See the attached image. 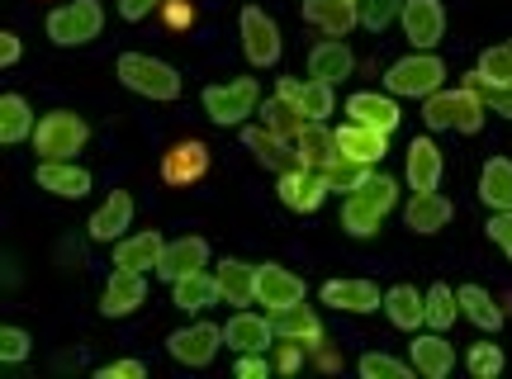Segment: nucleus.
<instances>
[{"label":"nucleus","instance_id":"obj_22","mask_svg":"<svg viewBox=\"0 0 512 379\" xmlns=\"http://www.w3.org/2000/svg\"><path fill=\"white\" fill-rule=\"evenodd\" d=\"M294 152H299V166H309V171H328V166L342 157V152H337V133L323 128V119H309V124L299 128Z\"/></svg>","mask_w":512,"mask_h":379},{"label":"nucleus","instance_id":"obj_19","mask_svg":"<svg viewBox=\"0 0 512 379\" xmlns=\"http://www.w3.org/2000/svg\"><path fill=\"white\" fill-rule=\"evenodd\" d=\"M204 171H209V147L204 143H176L171 152L162 157V181L166 185H200Z\"/></svg>","mask_w":512,"mask_h":379},{"label":"nucleus","instance_id":"obj_16","mask_svg":"<svg viewBox=\"0 0 512 379\" xmlns=\"http://www.w3.org/2000/svg\"><path fill=\"white\" fill-rule=\"evenodd\" d=\"M304 299V280L294 271H285V266H256V304L266 308V313H275V308L285 304H299Z\"/></svg>","mask_w":512,"mask_h":379},{"label":"nucleus","instance_id":"obj_13","mask_svg":"<svg viewBox=\"0 0 512 379\" xmlns=\"http://www.w3.org/2000/svg\"><path fill=\"white\" fill-rule=\"evenodd\" d=\"M318 304L337 308V313H375L384 308V289L375 280H328L318 289Z\"/></svg>","mask_w":512,"mask_h":379},{"label":"nucleus","instance_id":"obj_17","mask_svg":"<svg viewBox=\"0 0 512 379\" xmlns=\"http://www.w3.org/2000/svg\"><path fill=\"white\" fill-rule=\"evenodd\" d=\"M242 143H247V152H256V162L266 166V171H290V166H299V152H294L290 138H280V133H271L266 124H252L242 128Z\"/></svg>","mask_w":512,"mask_h":379},{"label":"nucleus","instance_id":"obj_25","mask_svg":"<svg viewBox=\"0 0 512 379\" xmlns=\"http://www.w3.org/2000/svg\"><path fill=\"white\" fill-rule=\"evenodd\" d=\"M209 266V242L204 237H176V242H166V256H162V266H157V275L162 280H181V275H195Z\"/></svg>","mask_w":512,"mask_h":379},{"label":"nucleus","instance_id":"obj_49","mask_svg":"<svg viewBox=\"0 0 512 379\" xmlns=\"http://www.w3.org/2000/svg\"><path fill=\"white\" fill-rule=\"evenodd\" d=\"M489 242L512 261V209H503V214L489 218Z\"/></svg>","mask_w":512,"mask_h":379},{"label":"nucleus","instance_id":"obj_32","mask_svg":"<svg viewBox=\"0 0 512 379\" xmlns=\"http://www.w3.org/2000/svg\"><path fill=\"white\" fill-rule=\"evenodd\" d=\"M384 313H389V323L399 332H418L427 323V294H418L413 285H394L384 294Z\"/></svg>","mask_w":512,"mask_h":379},{"label":"nucleus","instance_id":"obj_35","mask_svg":"<svg viewBox=\"0 0 512 379\" xmlns=\"http://www.w3.org/2000/svg\"><path fill=\"white\" fill-rule=\"evenodd\" d=\"M34 109H29V100L24 95H0V143L5 147H15L24 143V138H34Z\"/></svg>","mask_w":512,"mask_h":379},{"label":"nucleus","instance_id":"obj_46","mask_svg":"<svg viewBox=\"0 0 512 379\" xmlns=\"http://www.w3.org/2000/svg\"><path fill=\"white\" fill-rule=\"evenodd\" d=\"M475 72H484L489 81H503V86H512V38H508V43L484 48V53H479V67H475Z\"/></svg>","mask_w":512,"mask_h":379},{"label":"nucleus","instance_id":"obj_7","mask_svg":"<svg viewBox=\"0 0 512 379\" xmlns=\"http://www.w3.org/2000/svg\"><path fill=\"white\" fill-rule=\"evenodd\" d=\"M238 29H242V53H247L252 67H275L280 62V24L261 5H242Z\"/></svg>","mask_w":512,"mask_h":379},{"label":"nucleus","instance_id":"obj_11","mask_svg":"<svg viewBox=\"0 0 512 379\" xmlns=\"http://www.w3.org/2000/svg\"><path fill=\"white\" fill-rule=\"evenodd\" d=\"M408 361H413V370H418L422 379H446L451 370H456V346L441 337L437 327L432 332H413V342H408Z\"/></svg>","mask_w":512,"mask_h":379},{"label":"nucleus","instance_id":"obj_54","mask_svg":"<svg viewBox=\"0 0 512 379\" xmlns=\"http://www.w3.org/2000/svg\"><path fill=\"white\" fill-rule=\"evenodd\" d=\"M19 53H24V48H19V34H10V29H5V34H0V67H15Z\"/></svg>","mask_w":512,"mask_h":379},{"label":"nucleus","instance_id":"obj_5","mask_svg":"<svg viewBox=\"0 0 512 379\" xmlns=\"http://www.w3.org/2000/svg\"><path fill=\"white\" fill-rule=\"evenodd\" d=\"M100 29H105L100 0H67V5L48 10V38L57 48H81V43L100 38Z\"/></svg>","mask_w":512,"mask_h":379},{"label":"nucleus","instance_id":"obj_18","mask_svg":"<svg viewBox=\"0 0 512 379\" xmlns=\"http://www.w3.org/2000/svg\"><path fill=\"white\" fill-rule=\"evenodd\" d=\"M313 29H323L328 38H347L361 24V5L356 0H304L299 5Z\"/></svg>","mask_w":512,"mask_h":379},{"label":"nucleus","instance_id":"obj_9","mask_svg":"<svg viewBox=\"0 0 512 379\" xmlns=\"http://www.w3.org/2000/svg\"><path fill=\"white\" fill-rule=\"evenodd\" d=\"M399 24L418 53H432L441 38H446V5H441V0H408Z\"/></svg>","mask_w":512,"mask_h":379},{"label":"nucleus","instance_id":"obj_34","mask_svg":"<svg viewBox=\"0 0 512 379\" xmlns=\"http://www.w3.org/2000/svg\"><path fill=\"white\" fill-rule=\"evenodd\" d=\"M479 199H484L494 214L512 209V162L508 157H489V162H484V171H479Z\"/></svg>","mask_w":512,"mask_h":379},{"label":"nucleus","instance_id":"obj_40","mask_svg":"<svg viewBox=\"0 0 512 379\" xmlns=\"http://www.w3.org/2000/svg\"><path fill=\"white\" fill-rule=\"evenodd\" d=\"M460 318V294L451 285H432L427 289V327H437V332H446V327Z\"/></svg>","mask_w":512,"mask_h":379},{"label":"nucleus","instance_id":"obj_27","mask_svg":"<svg viewBox=\"0 0 512 379\" xmlns=\"http://www.w3.org/2000/svg\"><path fill=\"white\" fill-rule=\"evenodd\" d=\"M441 171H446V162H441V147L422 133V138H413L408 143V190L418 195V190H437L441 185Z\"/></svg>","mask_w":512,"mask_h":379},{"label":"nucleus","instance_id":"obj_48","mask_svg":"<svg viewBox=\"0 0 512 379\" xmlns=\"http://www.w3.org/2000/svg\"><path fill=\"white\" fill-rule=\"evenodd\" d=\"M304 351H309L304 342H294V337H280V342H275V370H280V375H294V370L304 365Z\"/></svg>","mask_w":512,"mask_h":379},{"label":"nucleus","instance_id":"obj_44","mask_svg":"<svg viewBox=\"0 0 512 379\" xmlns=\"http://www.w3.org/2000/svg\"><path fill=\"white\" fill-rule=\"evenodd\" d=\"M366 171L370 166L361 162H347V157H337V162L323 171V181H328V190H337V195H356V185L366 181Z\"/></svg>","mask_w":512,"mask_h":379},{"label":"nucleus","instance_id":"obj_39","mask_svg":"<svg viewBox=\"0 0 512 379\" xmlns=\"http://www.w3.org/2000/svg\"><path fill=\"white\" fill-rule=\"evenodd\" d=\"M465 91H475L479 100H484V109H489V114H503V119H512V86H503V81H489L484 72H470V76H465Z\"/></svg>","mask_w":512,"mask_h":379},{"label":"nucleus","instance_id":"obj_10","mask_svg":"<svg viewBox=\"0 0 512 379\" xmlns=\"http://www.w3.org/2000/svg\"><path fill=\"white\" fill-rule=\"evenodd\" d=\"M219 346H223V327H214V323H190V327H181V332L166 337V351H171L181 365H190V370H200V365L214 361Z\"/></svg>","mask_w":512,"mask_h":379},{"label":"nucleus","instance_id":"obj_1","mask_svg":"<svg viewBox=\"0 0 512 379\" xmlns=\"http://www.w3.org/2000/svg\"><path fill=\"white\" fill-rule=\"evenodd\" d=\"M484 100H479L475 91H437L422 100V124H427V133H441V128H456V133H479L484 128Z\"/></svg>","mask_w":512,"mask_h":379},{"label":"nucleus","instance_id":"obj_33","mask_svg":"<svg viewBox=\"0 0 512 379\" xmlns=\"http://www.w3.org/2000/svg\"><path fill=\"white\" fill-rule=\"evenodd\" d=\"M128 223H133V195H128V190H114V195L95 209L91 237H95V242H119Z\"/></svg>","mask_w":512,"mask_h":379},{"label":"nucleus","instance_id":"obj_47","mask_svg":"<svg viewBox=\"0 0 512 379\" xmlns=\"http://www.w3.org/2000/svg\"><path fill=\"white\" fill-rule=\"evenodd\" d=\"M29 332L24 327H0V361L5 365H19L24 356H29Z\"/></svg>","mask_w":512,"mask_h":379},{"label":"nucleus","instance_id":"obj_26","mask_svg":"<svg viewBox=\"0 0 512 379\" xmlns=\"http://www.w3.org/2000/svg\"><path fill=\"white\" fill-rule=\"evenodd\" d=\"M332 91H337V86H328V81H294V76H280V81H275V95L294 100L309 119H328L332 105H337V95Z\"/></svg>","mask_w":512,"mask_h":379},{"label":"nucleus","instance_id":"obj_15","mask_svg":"<svg viewBox=\"0 0 512 379\" xmlns=\"http://www.w3.org/2000/svg\"><path fill=\"white\" fill-rule=\"evenodd\" d=\"M451 199L441 195V190H418V195L403 204V223H408V233H418V237H432L441 233L446 223H451Z\"/></svg>","mask_w":512,"mask_h":379},{"label":"nucleus","instance_id":"obj_3","mask_svg":"<svg viewBox=\"0 0 512 379\" xmlns=\"http://www.w3.org/2000/svg\"><path fill=\"white\" fill-rule=\"evenodd\" d=\"M256 109H261V86H256V76H233V81H219V86H204V114H209L219 128L247 124Z\"/></svg>","mask_w":512,"mask_h":379},{"label":"nucleus","instance_id":"obj_50","mask_svg":"<svg viewBox=\"0 0 512 379\" xmlns=\"http://www.w3.org/2000/svg\"><path fill=\"white\" fill-rule=\"evenodd\" d=\"M266 351H238V361H233V375L238 379H266L271 375V365L261 361Z\"/></svg>","mask_w":512,"mask_h":379},{"label":"nucleus","instance_id":"obj_38","mask_svg":"<svg viewBox=\"0 0 512 379\" xmlns=\"http://www.w3.org/2000/svg\"><path fill=\"white\" fill-rule=\"evenodd\" d=\"M380 218H384L380 209H375V204H366L361 195H347V204H342V228H347L351 237H361V242L380 233Z\"/></svg>","mask_w":512,"mask_h":379},{"label":"nucleus","instance_id":"obj_30","mask_svg":"<svg viewBox=\"0 0 512 379\" xmlns=\"http://www.w3.org/2000/svg\"><path fill=\"white\" fill-rule=\"evenodd\" d=\"M214 275H219L223 304H233V308L256 304V266H252V261L228 256V261H219V266H214Z\"/></svg>","mask_w":512,"mask_h":379},{"label":"nucleus","instance_id":"obj_41","mask_svg":"<svg viewBox=\"0 0 512 379\" xmlns=\"http://www.w3.org/2000/svg\"><path fill=\"white\" fill-rule=\"evenodd\" d=\"M361 379H413V361H394V356H384V351H366L361 361H356Z\"/></svg>","mask_w":512,"mask_h":379},{"label":"nucleus","instance_id":"obj_21","mask_svg":"<svg viewBox=\"0 0 512 379\" xmlns=\"http://www.w3.org/2000/svg\"><path fill=\"white\" fill-rule=\"evenodd\" d=\"M38 190H48L57 199H86L91 195V171H81L72 162H38L34 166Z\"/></svg>","mask_w":512,"mask_h":379},{"label":"nucleus","instance_id":"obj_6","mask_svg":"<svg viewBox=\"0 0 512 379\" xmlns=\"http://www.w3.org/2000/svg\"><path fill=\"white\" fill-rule=\"evenodd\" d=\"M389 91L394 95H408V100H427V95L441 91V81H446V62L437 53H413V57H399L394 67H389Z\"/></svg>","mask_w":512,"mask_h":379},{"label":"nucleus","instance_id":"obj_36","mask_svg":"<svg viewBox=\"0 0 512 379\" xmlns=\"http://www.w3.org/2000/svg\"><path fill=\"white\" fill-rule=\"evenodd\" d=\"M456 294H460V313H465L479 332H498V327H503V308H498V299L484 285H460Z\"/></svg>","mask_w":512,"mask_h":379},{"label":"nucleus","instance_id":"obj_14","mask_svg":"<svg viewBox=\"0 0 512 379\" xmlns=\"http://www.w3.org/2000/svg\"><path fill=\"white\" fill-rule=\"evenodd\" d=\"M223 346H233V351H271L275 346L271 313H247V308H238V313L223 323Z\"/></svg>","mask_w":512,"mask_h":379},{"label":"nucleus","instance_id":"obj_4","mask_svg":"<svg viewBox=\"0 0 512 379\" xmlns=\"http://www.w3.org/2000/svg\"><path fill=\"white\" fill-rule=\"evenodd\" d=\"M86 138H91V128H86V119L72 114V109H53V114H43L34 128V147L43 162H72L76 152L86 147Z\"/></svg>","mask_w":512,"mask_h":379},{"label":"nucleus","instance_id":"obj_55","mask_svg":"<svg viewBox=\"0 0 512 379\" xmlns=\"http://www.w3.org/2000/svg\"><path fill=\"white\" fill-rule=\"evenodd\" d=\"M356 5H361V0H356Z\"/></svg>","mask_w":512,"mask_h":379},{"label":"nucleus","instance_id":"obj_12","mask_svg":"<svg viewBox=\"0 0 512 379\" xmlns=\"http://www.w3.org/2000/svg\"><path fill=\"white\" fill-rule=\"evenodd\" d=\"M143 304H147V275L114 266V275L105 280V294H100V313L105 318H128V313H138Z\"/></svg>","mask_w":512,"mask_h":379},{"label":"nucleus","instance_id":"obj_23","mask_svg":"<svg viewBox=\"0 0 512 379\" xmlns=\"http://www.w3.org/2000/svg\"><path fill=\"white\" fill-rule=\"evenodd\" d=\"M271 327H275V337H294V342H304L309 351H318V346H323V323H318V313H313L304 299H299V304L275 308Z\"/></svg>","mask_w":512,"mask_h":379},{"label":"nucleus","instance_id":"obj_31","mask_svg":"<svg viewBox=\"0 0 512 379\" xmlns=\"http://www.w3.org/2000/svg\"><path fill=\"white\" fill-rule=\"evenodd\" d=\"M351 67H356V57H351V48L342 43V38H328V43H318L309 53V76L313 81H328V86H342L351 76Z\"/></svg>","mask_w":512,"mask_h":379},{"label":"nucleus","instance_id":"obj_8","mask_svg":"<svg viewBox=\"0 0 512 379\" xmlns=\"http://www.w3.org/2000/svg\"><path fill=\"white\" fill-rule=\"evenodd\" d=\"M275 195H280V204H285L290 214H318V209H323V199H328L332 190H328V181H323V171L290 166V171H280Z\"/></svg>","mask_w":512,"mask_h":379},{"label":"nucleus","instance_id":"obj_51","mask_svg":"<svg viewBox=\"0 0 512 379\" xmlns=\"http://www.w3.org/2000/svg\"><path fill=\"white\" fill-rule=\"evenodd\" d=\"M143 375H147L143 361H110V365H100V379H143Z\"/></svg>","mask_w":512,"mask_h":379},{"label":"nucleus","instance_id":"obj_28","mask_svg":"<svg viewBox=\"0 0 512 379\" xmlns=\"http://www.w3.org/2000/svg\"><path fill=\"white\" fill-rule=\"evenodd\" d=\"M171 299H176V308H181V313H195V318H200L204 308L223 304L219 275H209V271L181 275V280H176V285H171Z\"/></svg>","mask_w":512,"mask_h":379},{"label":"nucleus","instance_id":"obj_45","mask_svg":"<svg viewBox=\"0 0 512 379\" xmlns=\"http://www.w3.org/2000/svg\"><path fill=\"white\" fill-rule=\"evenodd\" d=\"M403 5L408 0H361V24L370 34H384L394 19H403Z\"/></svg>","mask_w":512,"mask_h":379},{"label":"nucleus","instance_id":"obj_52","mask_svg":"<svg viewBox=\"0 0 512 379\" xmlns=\"http://www.w3.org/2000/svg\"><path fill=\"white\" fill-rule=\"evenodd\" d=\"M166 0H119V15L128 19V24H138V19H147L152 10H162Z\"/></svg>","mask_w":512,"mask_h":379},{"label":"nucleus","instance_id":"obj_2","mask_svg":"<svg viewBox=\"0 0 512 379\" xmlns=\"http://www.w3.org/2000/svg\"><path fill=\"white\" fill-rule=\"evenodd\" d=\"M119 81H124L133 95L143 100H176L181 95V72L162 62V57H147V53H124L119 57Z\"/></svg>","mask_w":512,"mask_h":379},{"label":"nucleus","instance_id":"obj_20","mask_svg":"<svg viewBox=\"0 0 512 379\" xmlns=\"http://www.w3.org/2000/svg\"><path fill=\"white\" fill-rule=\"evenodd\" d=\"M337 152H342L347 162L380 166L384 152H389V133H380V128H366V124H347V128H337Z\"/></svg>","mask_w":512,"mask_h":379},{"label":"nucleus","instance_id":"obj_29","mask_svg":"<svg viewBox=\"0 0 512 379\" xmlns=\"http://www.w3.org/2000/svg\"><path fill=\"white\" fill-rule=\"evenodd\" d=\"M347 114H351V124H366V128H380V133H394L399 128V105L389 100V95L380 91H356L347 100Z\"/></svg>","mask_w":512,"mask_h":379},{"label":"nucleus","instance_id":"obj_43","mask_svg":"<svg viewBox=\"0 0 512 379\" xmlns=\"http://www.w3.org/2000/svg\"><path fill=\"white\" fill-rule=\"evenodd\" d=\"M465 370L475 379H498L503 375V346L498 342H475L465 351Z\"/></svg>","mask_w":512,"mask_h":379},{"label":"nucleus","instance_id":"obj_24","mask_svg":"<svg viewBox=\"0 0 512 379\" xmlns=\"http://www.w3.org/2000/svg\"><path fill=\"white\" fill-rule=\"evenodd\" d=\"M166 256V242L162 233H133V237H119L114 242V266H124V271H157Z\"/></svg>","mask_w":512,"mask_h":379},{"label":"nucleus","instance_id":"obj_37","mask_svg":"<svg viewBox=\"0 0 512 379\" xmlns=\"http://www.w3.org/2000/svg\"><path fill=\"white\" fill-rule=\"evenodd\" d=\"M256 114H261V124L271 128V133L290 138V143L299 138V128L309 124V114L294 105V100H285V95H271V100H261V109H256Z\"/></svg>","mask_w":512,"mask_h":379},{"label":"nucleus","instance_id":"obj_42","mask_svg":"<svg viewBox=\"0 0 512 379\" xmlns=\"http://www.w3.org/2000/svg\"><path fill=\"white\" fill-rule=\"evenodd\" d=\"M356 195L366 199V204H375L380 214H389V209L399 204V181H394V176H380V171H366V181L356 185Z\"/></svg>","mask_w":512,"mask_h":379},{"label":"nucleus","instance_id":"obj_53","mask_svg":"<svg viewBox=\"0 0 512 379\" xmlns=\"http://www.w3.org/2000/svg\"><path fill=\"white\" fill-rule=\"evenodd\" d=\"M162 19L171 24V29H190V19H195V10H190L185 0H166V5H162Z\"/></svg>","mask_w":512,"mask_h":379}]
</instances>
